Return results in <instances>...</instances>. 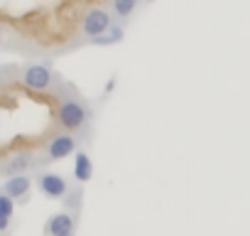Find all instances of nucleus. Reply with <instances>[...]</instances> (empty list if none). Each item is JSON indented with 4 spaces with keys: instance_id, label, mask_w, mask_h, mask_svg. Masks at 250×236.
<instances>
[{
    "instance_id": "nucleus-4",
    "label": "nucleus",
    "mask_w": 250,
    "mask_h": 236,
    "mask_svg": "<svg viewBox=\"0 0 250 236\" xmlns=\"http://www.w3.org/2000/svg\"><path fill=\"white\" fill-rule=\"evenodd\" d=\"M79 150V133H69V131H54L47 143H44V163H57L64 160L69 155H74Z\"/></svg>"
},
{
    "instance_id": "nucleus-7",
    "label": "nucleus",
    "mask_w": 250,
    "mask_h": 236,
    "mask_svg": "<svg viewBox=\"0 0 250 236\" xmlns=\"http://www.w3.org/2000/svg\"><path fill=\"white\" fill-rule=\"evenodd\" d=\"M76 219H79L76 214L62 209L49 216L44 231H47V236H76Z\"/></svg>"
},
{
    "instance_id": "nucleus-10",
    "label": "nucleus",
    "mask_w": 250,
    "mask_h": 236,
    "mask_svg": "<svg viewBox=\"0 0 250 236\" xmlns=\"http://www.w3.org/2000/svg\"><path fill=\"white\" fill-rule=\"evenodd\" d=\"M108 8H110L115 20L125 23L128 18H133V13L140 8V0H108Z\"/></svg>"
},
{
    "instance_id": "nucleus-5",
    "label": "nucleus",
    "mask_w": 250,
    "mask_h": 236,
    "mask_svg": "<svg viewBox=\"0 0 250 236\" xmlns=\"http://www.w3.org/2000/svg\"><path fill=\"white\" fill-rule=\"evenodd\" d=\"M35 185H37V189H40L44 197H49V199H64V197L74 189V185L69 182V177H64V175H59V172H49V170H37Z\"/></svg>"
},
{
    "instance_id": "nucleus-2",
    "label": "nucleus",
    "mask_w": 250,
    "mask_h": 236,
    "mask_svg": "<svg viewBox=\"0 0 250 236\" xmlns=\"http://www.w3.org/2000/svg\"><path fill=\"white\" fill-rule=\"evenodd\" d=\"M59 81L62 76L52 69L49 62H30L18 71V84H22L32 94H54Z\"/></svg>"
},
{
    "instance_id": "nucleus-1",
    "label": "nucleus",
    "mask_w": 250,
    "mask_h": 236,
    "mask_svg": "<svg viewBox=\"0 0 250 236\" xmlns=\"http://www.w3.org/2000/svg\"><path fill=\"white\" fill-rule=\"evenodd\" d=\"M54 101H57V108H54V121L62 131H69V133H83L91 121H93V111L88 106V101L76 91V86L66 84L64 79L59 81V86L54 89Z\"/></svg>"
},
{
    "instance_id": "nucleus-8",
    "label": "nucleus",
    "mask_w": 250,
    "mask_h": 236,
    "mask_svg": "<svg viewBox=\"0 0 250 236\" xmlns=\"http://www.w3.org/2000/svg\"><path fill=\"white\" fill-rule=\"evenodd\" d=\"M32 185H35V180H32L30 175H15V177H5L3 192L10 194L15 202H20V199L25 202L27 194H30V189H32Z\"/></svg>"
},
{
    "instance_id": "nucleus-13",
    "label": "nucleus",
    "mask_w": 250,
    "mask_h": 236,
    "mask_svg": "<svg viewBox=\"0 0 250 236\" xmlns=\"http://www.w3.org/2000/svg\"><path fill=\"white\" fill-rule=\"evenodd\" d=\"M108 35H110V37H113V42L118 45V42L125 37V27H123V25H113V27L108 30Z\"/></svg>"
},
{
    "instance_id": "nucleus-11",
    "label": "nucleus",
    "mask_w": 250,
    "mask_h": 236,
    "mask_svg": "<svg viewBox=\"0 0 250 236\" xmlns=\"http://www.w3.org/2000/svg\"><path fill=\"white\" fill-rule=\"evenodd\" d=\"M13 209H15V199L10 194H5V192H0V234H3V236L10 234Z\"/></svg>"
},
{
    "instance_id": "nucleus-14",
    "label": "nucleus",
    "mask_w": 250,
    "mask_h": 236,
    "mask_svg": "<svg viewBox=\"0 0 250 236\" xmlns=\"http://www.w3.org/2000/svg\"><path fill=\"white\" fill-rule=\"evenodd\" d=\"M91 45H96V47H110V45H115V42H113V37L105 32V35H101V37L91 40Z\"/></svg>"
},
{
    "instance_id": "nucleus-3",
    "label": "nucleus",
    "mask_w": 250,
    "mask_h": 236,
    "mask_svg": "<svg viewBox=\"0 0 250 236\" xmlns=\"http://www.w3.org/2000/svg\"><path fill=\"white\" fill-rule=\"evenodd\" d=\"M113 25H115V18H113L110 8L93 5V8H88V10L81 15V20H79V35L91 42V40L105 35Z\"/></svg>"
},
{
    "instance_id": "nucleus-12",
    "label": "nucleus",
    "mask_w": 250,
    "mask_h": 236,
    "mask_svg": "<svg viewBox=\"0 0 250 236\" xmlns=\"http://www.w3.org/2000/svg\"><path fill=\"white\" fill-rule=\"evenodd\" d=\"M81 197H83V185H74V189L62 199V202H64V209L79 216V214H81Z\"/></svg>"
},
{
    "instance_id": "nucleus-9",
    "label": "nucleus",
    "mask_w": 250,
    "mask_h": 236,
    "mask_svg": "<svg viewBox=\"0 0 250 236\" xmlns=\"http://www.w3.org/2000/svg\"><path fill=\"white\" fill-rule=\"evenodd\" d=\"M91 177H93L91 155H88L86 148H79L76 150V158H74V185H86Z\"/></svg>"
},
{
    "instance_id": "nucleus-6",
    "label": "nucleus",
    "mask_w": 250,
    "mask_h": 236,
    "mask_svg": "<svg viewBox=\"0 0 250 236\" xmlns=\"http://www.w3.org/2000/svg\"><path fill=\"white\" fill-rule=\"evenodd\" d=\"M42 170V160L32 153V150H18L13 155H5L0 163V172L5 177H15V175H30L32 170Z\"/></svg>"
}]
</instances>
